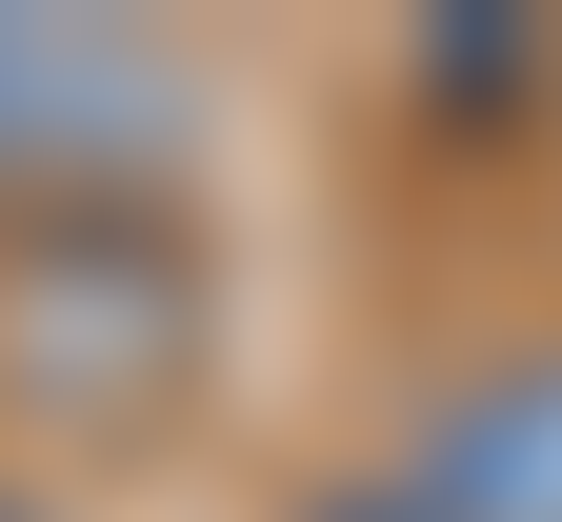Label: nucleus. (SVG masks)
I'll use <instances>...</instances> for the list:
<instances>
[{"instance_id":"obj_4","label":"nucleus","mask_w":562,"mask_h":522,"mask_svg":"<svg viewBox=\"0 0 562 522\" xmlns=\"http://www.w3.org/2000/svg\"><path fill=\"white\" fill-rule=\"evenodd\" d=\"M0 522H41V502H0Z\"/></svg>"},{"instance_id":"obj_3","label":"nucleus","mask_w":562,"mask_h":522,"mask_svg":"<svg viewBox=\"0 0 562 522\" xmlns=\"http://www.w3.org/2000/svg\"><path fill=\"white\" fill-rule=\"evenodd\" d=\"M302 522H422V502H402V482H341V502H302Z\"/></svg>"},{"instance_id":"obj_1","label":"nucleus","mask_w":562,"mask_h":522,"mask_svg":"<svg viewBox=\"0 0 562 522\" xmlns=\"http://www.w3.org/2000/svg\"><path fill=\"white\" fill-rule=\"evenodd\" d=\"M181 141V60L121 21H0V201H81L121 221V181Z\"/></svg>"},{"instance_id":"obj_2","label":"nucleus","mask_w":562,"mask_h":522,"mask_svg":"<svg viewBox=\"0 0 562 522\" xmlns=\"http://www.w3.org/2000/svg\"><path fill=\"white\" fill-rule=\"evenodd\" d=\"M402 502H422V522H562V342H542V362H482V382L422 422Z\"/></svg>"}]
</instances>
